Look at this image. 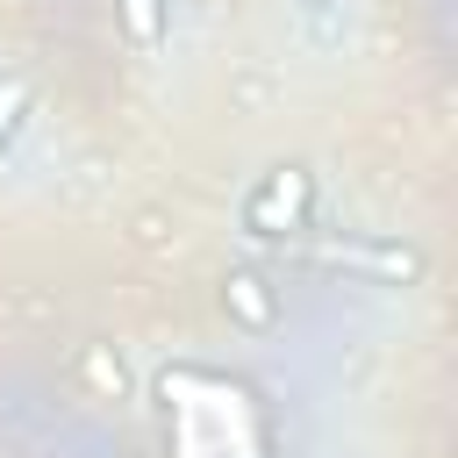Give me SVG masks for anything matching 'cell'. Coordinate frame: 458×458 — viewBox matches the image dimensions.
Segmentation results:
<instances>
[{"mask_svg":"<svg viewBox=\"0 0 458 458\" xmlns=\"http://www.w3.org/2000/svg\"><path fill=\"white\" fill-rule=\"evenodd\" d=\"M308 208H315V172L308 165H272L243 193V229L265 236V243H286L293 229H308Z\"/></svg>","mask_w":458,"mask_h":458,"instance_id":"obj_1","label":"cell"},{"mask_svg":"<svg viewBox=\"0 0 458 458\" xmlns=\"http://www.w3.org/2000/svg\"><path fill=\"white\" fill-rule=\"evenodd\" d=\"M315 265H336V272H365V279H415L422 272V250L408 243H372V236H344V243H308Z\"/></svg>","mask_w":458,"mask_h":458,"instance_id":"obj_2","label":"cell"},{"mask_svg":"<svg viewBox=\"0 0 458 458\" xmlns=\"http://www.w3.org/2000/svg\"><path fill=\"white\" fill-rule=\"evenodd\" d=\"M122 7V29L136 50H165L172 43V0H114Z\"/></svg>","mask_w":458,"mask_h":458,"instance_id":"obj_3","label":"cell"},{"mask_svg":"<svg viewBox=\"0 0 458 458\" xmlns=\"http://www.w3.org/2000/svg\"><path fill=\"white\" fill-rule=\"evenodd\" d=\"M229 308L250 322V329H272V293L258 272H229Z\"/></svg>","mask_w":458,"mask_h":458,"instance_id":"obj_4","label":"cell"},{"mask_svg":"<svg viewBox=\"0 0 458 458\" xmlns=\"http://www.w3.org/2000/svg\"><path fill=\"white\" fill-rule=\"evenodd\" d=\"M29 107H36L29 79H0V157H7V150H14V136L29 129Z\"/></svg>","mask_w":458,"mask_h":458,"instance_id":"obj_5","label":"cell"},{"mask_svg":"<svg viewBox=\"0 0 458 458\" xmlns=\"http://www.w3.org/2000/svg\"><path fill=\"white\" fill-rule=\"evenodd\" d=\"M308 7H329V0H308Z\"/></svg>","mask_w":458,"mask_h":458,"instance_id":"obj_6","label":"cell"}]
</instances>
